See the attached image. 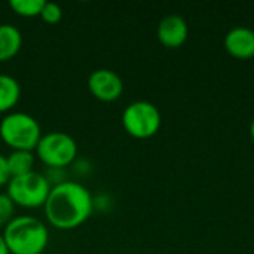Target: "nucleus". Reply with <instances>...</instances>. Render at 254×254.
Masks as SVG:
<instances>
[{
    "label": "nucleus",
    "mask_w": 254,
    "mask_h": 254,
    "mask_svg": "<svg viewBox=\"0 0 254 254\" xmlns=\"http://www.w3.org/2000/svg\"><path fill=\"white\" fill-rule=\"evenodd\" d=\"M43 210L51 226L60 231H71L91 217L94 199L83 185L64 180L51 188Z\"/></svg>",
    "instance_id": "f257e3e1"
},
{
    "label": "nucleus",
    "mask_w": 254,
    "mask_h": 254,
    "mask_svg": "<svg viewBox=\"0 0 254 254\" xmlns=\"http://www.w3.org/2000/svg\"><path fill=\"white\" fill-rule=\"evenodd\" d=\"M1 235L10 254H43L49 243L46 225L33 216H15Z\"/></svg>",
    "instance_id": "f03ea898"
},
{
    "label": "nucleus",
    "mask_w": 254,
    "mask_h": 254,
    "mask_svg": "<svg viewBox=\"0 0 254 254\" xmlns=\"http://www.w3.org/2000/svg\"><path fill=\"white\" fill-rule=\"evenodd\" d=\"M42 129L37 119L24 112H10L0 122V138L12 150H36Z\"/></svg>",
    "instance_id": "7ed1b4c3"
},
{
    "label": "nucleus",
    "mask_w": 254,
    "mask_h": 254,
    "mask_svg": "<svg viewBox=\"0 0 254 254\" xmlns=\"http://www.w3.org/2000/svg\"><path fill=\"white\" fill-rule=\"evenodd\" d=\"M51 188L49 180L43 174L31 171L24 176L12 177L6 186V195L15 205L31 210L45 205Z\"/></svg>",
    "instance_id": "20e7f679"
},
{
    "label": "nucleus",
    "mask_w": 254,
    "mask_h": 254,
    "mask_svg": "<svg viewBox=\"0 0 254 254\" xmlns=\"http://www.w3.org/2000/svg\"><path fill=\"white\" fill-rule=\"evenodd\" d=\"M162 124L161 112L149 101H134L122 113V127L128 135L137 140H146L158 134Z\"/></svg>",
    "instance_id": "39448f33"
},
{
    "label": "nucleus",
    "mask_w": 254,
    "mask_h": 254,
    "mask_svg": "<svg viewBox=\"0 0 254 254\" xmlns=\"http://www.w3.org/2000/svg\"><path fill=\"white\" fill-rule=\"evenodd\" d=\"M37 158L49 168H64L68 167L77 156L76 140L63 131H51L42 135L37 147Z\"/></svg>",
    "instance_id": "423d86ee"
},
{
    "label": "nucleus",
    "mask_w": 254,
    "mask_h": 254,
    "mask_svg": "<svg viewBox=\"0 0 254 254\" xmlns=\"http://www.w3.org/2000/svg\"><path fill=\"white\" fill-rule=\"evenodd\" d=\"M88 89L94 98L103 103H112L121 98L124 82L116 71L110 68H97L88 77Z\"/></svg>",
    "instance_id": "0eeeda50"
},
{
    "label": "nucleus",
    "mask_w": 254,
    "mask_h": 254,
    "mask_svg": "<svg viewBox=\"0 0 254 254\" xmlns=\"http://www.w3.org/2000/svg\"><path fill=\"white\" fill-rule=\"evenodd\" d=\"M158 40L170 49L180 48L186 40L189 34L188 22L180 15H168L158 24Z\"/></svg>",
    "instance_id": "6e6552de"
},
{
    "label": "nucleus",
    "mask_w": 254,
    "mask_h": 254,
    "mask_svg": "<svg viewBox=\"0 0 254 254\" xmlns=\"http://www.w3.org/2000/svg\"><path fill=\"white\" fill-rule=\"evenodd\" d=\"M225 49L237 60H252L254 57V31L247 27H237L228 31Z\"/></svg>",
    "instance_id": "1a4fd4ad"
},
{
    "label": "nucleus",
    "mask_w": 254,
    "mask_h": 254,
    "mask_svg": "<svg viewBox=\"0 0 254 254\" xmlns=\"http://www.w3.org/2000/svg\"><path fill=\"white\" fill-rule=\"evenodd\" d=\"M22 48V34L12 24H0V63L16 57Z\"/></svg>",
    "instance_id": "9d476101"
},
{
    "label": "nucleus",
    "mask_w": 254,
    "mask_h": 254,
    "mask_svg": "<svg viewBox=\"0 0 254 254\" xmlns=\"http://www.w3.org/2000/svg\"><path fill=\"white\" fill-rule=\"evenodd\" d=\"M21 98L19 82L9 76L0 74V113H10Z\"/></svg>",
    "instance_id": "9b49d317"
},
{
    "label": "nucleus",
    "mask_w": 254,
    "mask_h": 254,
    "mask_svg": "<svg viewBox=\"0 0 254 254\" xmlns=\"http://www.w3.org/2000/svg\"><path fill=\"white\" fill-rule=\"evenodd\" d=\"M34 161H36V156L33 152L12 150L6 156V162H7L10 177H18V176H24V174L34 171Z\"/></svg>",
    "instance_id": "f8f14e48"
},
{
    "label": "nucleus",
    "mask_w": 254,
    "mask_h": 254,
    "mask_svg": "<svg viewBox=\"0 0 254 254\" xmlns=\"http://www.w3.org/2000/svg\"><path fill=\"white\" fill-rule=\"evenodd\" d=\"M10 9L24 18H34L40 16V12L45 6V0H10Z\"/></svg>",
    "instance_id": "ddd939ff"
},
{
    "label": "nucleus",
    "mask_w": 254,
    "mask_h": 254,
    "mask_svg": "<svg viewBox=\"0 0 254 254\" xmlns=\"http://www.w3.org/2000/svg\"><path fill=\"white\" fill-rule=\"evenodd\" d=\"M15 217V204L6 193H0V228L4 226Z\"/></svg>",
    "instance_id": "4468645a"
},
{
    "label": "nucleus",
    "mask_w": 254,
    "mask_h": 254,
    "mask_svg": "<svg viewBox=\"0 0 254 254\" xmlns=\"http://www.w3.org/2000/svg\"><path fill=\"white\" fill-rule=\"evenodd\" d=\"M40 18L46 24H58L63 18V9L54 1H45V6L40 12Z\"/></svg>",
    "instance_id": "2eb2a0df"
},
{
    "label": "nucleus",
    "mask_w": 254,
    "mask_h": 254,
    "mask_svg": "<svg viewBox=\"0 0 254 254\" xmlns=\"http://www.w3.org/2000/svg\"><path fill=\"white\" fill-rule=\"evenodd\" d=\"M10 173L7 168V162H6V156L0 155V188L7 186V183L10 182Z\"/></svg>",
    "instance_id": "dca6fc26"
},
{
    "label": "nucleus",
    "mask_w": 254,
    "mask_h": 254,
    "mask_svg": "<svg viewBox=\"0 0 254 254\" xmlns=\"http://www.w3.org/2000/svg\"><path fill=\"white\" fill-rule=\"evenodd\" d=\"M0 254H10L9 253V250H7V246H6L4 238H3L1 234H0Z\"/></svg>",
    "instance_id": "f3484780"
},
{
    "label": "nucleus",
    "mask_w": 254,
    "mask_h": 254,
    "mask_svg": "<svg viewBox=\"0 0 254 254\" xmlns=\"http://www.w3.org/2000/svg\"><path fill=\"white\" fill-rule=\"evenodd\" d=\"M250 135H252V140L254 141V119L252 121V125H250Z\"/></svg>",
    "instance_id": "a211bd4d"
}]
</instances>
